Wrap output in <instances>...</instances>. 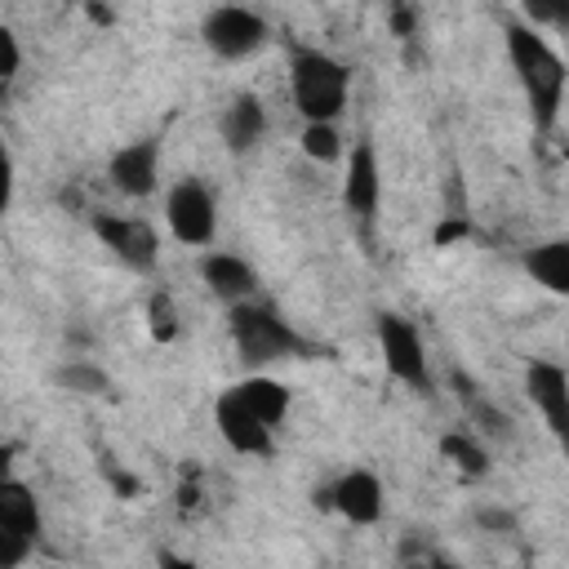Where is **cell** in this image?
Wrapping results in <instances>:
<instances>
[{
    "label": "cell",
    "mask_w": 569,
    "mask_h": 569,
    "mask_svg": "<svg viewBox=\"0 0 569 569\" xmlns=\"http://www.w3.org/2000/svg\"><path fill=\"white\" fill-rule=\"evenodd\" d=\"M502 40H507V62H511V71H516V80H520V89L529 98L533 129L538 133H551L556 120H560V107H565V84H569L565 58L529 22H507Z\"/></svg>",
    "instance_id": "1"
},
{
    "label": "cell",
    "mask_w": 569,
    "mask_h": 569,
    "mask_svg": "<svg viewBox=\"0 0 569 569\" xmlns=\"http://www.w3.org/2000/svg\"><path fill=\"white\" fill-rule=\"evenodd\" d=\"M289 98L302 124H338L351 98V67L316 44H293L289 53Z\"/></svg>",
    "instance_id": "2"
},
{
    "label": "cell",
    "mask_w": 569,
    "mask_h": 569,
    "mask_svg": "<svg viewBox=\"0 0 569 569\" xmlns=\"http://www.w3.org/2000/svg\"><path fill=\"white\" fill-rule=\"evenodd\" d=\"M227 329H231V347L240 356V365H249L253 373H267V365L280 360H311L316 347L267 302H236L227 307Z\"/></svg>",
    "instance_id": "3"
},
{
    "label": "cell",
    "mask_w": 569,
    "mask_h": 569,
    "mask_svg": "<svg viewBox=\"0 0 569 569\" xmlns=\"http://www.w3.org/2000/svg\"><path fill=\"white\" fill-rule=\"evenodd\" d=\"M373 338H378V356H382V369L405 382L409 391H431V365H427V347H422V333L409 316L400 311H378L373 320Z\"/></svg>",
    "instance_id": "4"
},
{
    "label": "cell",
    "mask_w": 569,
    "mask_h": 569,
    "mask_svg": "<svg viewBox=\"0 0 569 569\" xmlns=\"http://www.w3.org/2000/svg\"><path fill=\"white\" fill-rule=\"evenodd\" d=\"M200 40L213 58L222 62H240V58H253L267 40H271V27L258 9H244V4H218L200 18Z\"/></svg>",
    "instance_id": "5"
},
{
    "label": "cell",
    "mask_w": 569,
    "mask_h": 569,
    "mask_svg": "<svg viewBox=\"0 0 569 569\" xmlns=\"http://www.w3.org/2000/svg\"><path fill=\"white\" fill-rule=\"evenodd\" d=\"M164 222L178 244L209 249L213 231H218V196L200 178H178L164 196Z\"/></svg>",
    "instance_id": "6"
},
{
    "label": "cell",
    "mask_w": 569,
    "mask_h": 569,
    "mask_svg": "<svg viewBox=\"0 0 569 569\" xmlns=\"http://www.w3.org/2000/svg\"><path fill=\"white\" fill-rule=\"evenodd\" d=\"M89 227L93 236L133 271L151 276L156 262H160V236L147 218H129V213H89Z\"/></svg>",
    "instance_id": "7"
},
{
    "label": "cell",
    "mask_w": 569,
    "mask_h": 569,
    "mask_svg": "<svg viewBox=\"0 0 569 569\" xmlns=\"http://www.w3.org/2000/svg\"><path fill=\"white\" fill-rule=\"evenodd\" d=\"M213 427H218V436L227 440L231 453H244V458H271V449H276V431H271L258 413H249V405H244L231 387L213 400Z\"/></svg>",
    "instance_id": "8"
},
{
    "label": "cell",
    "mask_w": 569,
    "mask_h": 569,
    "mask_svg": "<svg viewBox=\"0 0 569 569\" xmlns=\"http://www.w3.org/2000/svg\"><path fill=\"white\" fill-rule=\"evenodd\" d=\"M107 182L129 200H147L160 187V147H156V138H133V142L116 147L111 160H107Z\"/></svg>",
    "instance_id": "9"
},
{
    "label": "cell",
    "mask_w": 569,
    "mask_h": 569,
    "mask_svg": "<svg viewBox=\"0 0 569 569\" xmlns=\"http://www.w3.org/2000/svg\"><path fill=\"white\" fill-rule=\"evenodd\" d=\"M382 507H387V493H382V480L369 467H351V471H342L329 485V511H338L356 529L378 525L382 520Z\"/></svg>",
    "instance_id": "10"
},
{
    "label": "cell",
    "mask_w": 569,
    "mask_h": 569,
    "mask_svg": "<svg viewBox=\"0 0 569 569\" xmlns=\"http://www.w3.org/2000/svg\"><path fill=\"white\" fill-rule=\"evenodd\" d=\"M525 396L542 413L547 431L556 440H565L569 436V373H565V365H556V360H529L525 365Z\"/></svg>",
    "instance_id": "11"
},
{
    "label": "cell",
    "mask_w": 569,
    "mask_h": 569,
    "mask_svg": "<svg viewBox=\"0 0 569 569\" xmlns=\"http://www.w3.org/2000/svg\"><path fill=\"white\" fill-rule=\"evenodd\" d=\"M342 204L351 218L373 222L378 204H382V169H378V151L369 138H360L347 156V173H342Z\"/></svg>",
    "instance_id": "12"
},
{
    "label": "cell",
    "mask_w": 569,
    "mask_h": 569,
    "mask_svg": "<svg viewBox=\"0 0 569 569\" xmlns=\"http://www.w3.org/2000/svg\"><path fill=\"white\" fill-rule=\"evenodd\" d=\"M196 271H200V284H204L213 298H222L227 307L249 302L253 289H258V271H253V262L240 258V253H227V249H204L200 262H196Z\"/></svg>",
    "instance_id": "13"
},
{
    "label": "cell",
    "mask_w": 569,
    "mask_h": 569,
    "mask_svg": "<svg viewBox=\"0 0 569 569\" xmlns=\"http://www.w3.org/2000/svg\"><path fill=\"white\" fill-rule=\"evenodd\" d=\"M218 133H222V147L231 156H244L262 142L267 133V107L258 93H236L227 107H222V120H218Z\"/></svg>",
    "instance_id": "14"
},
{
    "label": "cell",
    "mask_w": 569,
    "mask_h": 569,
    "mask_svg": "<svg viewBox=\"0 0 569 569\" xmlns=\"http://www.w3.org/2000/svg\"><path fill=\"white\" fill-rule=\"evenodd\" d=\"M231 391L249 405V413H258L271 431L289 418V405H293V391L280 382V378H271V373H249V378H240V382H231Z\"/></svg>",
    "instance_id": "15"
},
{
    "label": "cell",
    "mask_w": 569,
    "mask_h": 569,
    "mask_svg": "<svg viewBox=\"0 0 569 569\" xmlns=\"http://www.w3.org/2000/svg\"><path fill=\"white\" fill-rule=\"evenodd\" d=\"M0 529H13V533H27L40 542V529H44V516H40V502L36 493L22 485V480H0Z\"/></svg>",
    "instance_id": "16"
},
{
    "label": "cell",
    "mask_w": 569,
    "mask_h": 569,
    "mask_svg": "<svg viewBox=\"0 0 569 569\" xmlns=\"http://www.w3.org/2000/svg\"><path fill=\"white\" fill-rule=\"evenodd\" d=\"M525 271L547 289V293H556V298H565L569 293V240H542V244H533L529 253H525Z\"/></svg>",
    "instance_id": "17"
},
{
    "label": "cell",
    "mask_w": 569,
    "mask_h": 569,
    "mask_svg": "<svg viewBox=\"0 0 569 569\" xmlns=\"http://www.w3.org/2000/svg\"><path fill=\"white\" fill-rule=\"evenodd\" d=\"M440 458H445L458 476H467V480H485V476L493 471L489 449H485L471 431H462V427H453V431L440 436Z\"/></svg>",
    "instance_id": "18"
},
{
    "label": "cell",
    "mask_w": 569,
    "mask_h": 569,
    "mask_svg": "<svg viewBox=\"0 0 569 569\" xmlns=\"http://www.w3.org/2000/svg\"><path fill=\"white\" fill-rule=\"evenodd\" d=\"M53 382H58L62 391H71V396H107V391H111L107 369H98V365H89V360H67L62 369H53Z\"/></svg>",
    "instance_id": "19"
},
{
    "label": "cell",
    "mask_w": 569,
    "mask_h": 569,
    "mask_svg": "<svg viewBox=\"0 0 569 569\" xmlns=\"http://www.w3.org/2000/svg\"><path fill=\"white\" fill-rule=\"evenodd\" d=\"M298 147H302L307 160H316V164H333V160L342 156V133H338V124H302Z\"/></svg>",
    "instance_id": "20"
},
{
    "label": "cell",
    "mask_w": 569,
    "mask_h": 569,
    "mask_svg": "<svg viewBox=\"0 0 569 569\" xmlns=\"http://www.w3.org/2000/svg\"><path fill=\"white\" fill-rule=\"evenodd\" d=\"M147 320H151V333H156L160 342H169V338L178 333V311H173L169 293H156V298H151V307H147Z\"/></svg>",
    "instance_id": "21"
},
{
    "label": "cell",
    "mask_w": 569,
    "mask_h": 569,
    "mask_svg": "<svg viewBox=\"0 0 569 569\" xmlns=\"http://www.w3.org/2000/svg\"><path fill=\"white\" fill-rule=\"evenodd\" d=\"M31 551H36V538L13 533V529H0V569H18Z\"/></svg>",
    "instance_id": "22"
},
{
    "label": "cell",
    "mask_w": 569,
    "mask_h": 569,
    "mask_svg": "<svg viewBox=\"0 0 569 569\" xmlns=\"http://www.w3.org/2000/svg\"><path fill=\"white\" fill-rule=\"evenodd\" d=\"M18 67H22V44H18V36L0 22V84H4V80H13V76H18Z\"/></svg>",
    "instance_id": "23"
},
{
    "label": "cell",
    "mask_w": 569,
    "mask_h": 569,
    "mask_svg": "<svg viewBox=\"0 0 569 569\" xmlns=\"http://www.w3.org/2000/svg\"><path fill=\"white\" fill-rule=\"evenodd\" d=\"M13 187H18V178H13V156H9V147L0 142V218L13 209Z\"/></svg>",
    "instance_id": "24"
},
{
    "label": "cell",
    "mask_w": 569,
    "mask_h": 569,
    "mask_svg": "<svg viewBox=\"0 0 569 569\" xmlns=\"http://www.w3.org/2000/svg\"><path fill=\"white\" fill-rule=\"evenodd\" d=\"M476 520H480L485 529H516V516H511V511H502V507H480V511H476Z\"/></svg>",
    "instance_id": "25"
},
{
    "label": "cell",
    "mask_w": 569,
    "mask_h": 569,
    "mask_svg": "<svg viewBox=\"0 0 569 569\" xmlns=\"http://www.w3.org/2000/svg\"><path fill=\"white\" fill-rule=\"evenodd\" d=\"M467 236V222H462V213H453L440 231H436V244H449V240H462Z\"/></svg>",
    "instance_id": "26"
},
{
    "label": "cell",
    "mask_w": 569,
    "mask_h": 569,
    "mask_svg": "<svg viewBox=\"0 0 569 569\" xmlns=\"http://www.w3.org/2000/svg\"><path fill=\"white\" fill-rule=\"evenodd\" d=\"M156 569H200V565H196L191 556H178V551H169V547H164V551L156 556Z\"/></svg>",
    "instance_id": "27"
},
{
    "label": "cell",
    "mask_w": 569,
    "mask_h": 569,
    "mask_svg": "<svg viewBox=\"0 0 569 569\" xmlns=\"http://www.w3.org/2000/svg\"><path fill=\"white\" fill-rule=\"evenodd\" d=\"M13 453H18L13 445H0V480H9V476H13Z\"/></svg>",
    "instance_id": "28"
},
{
    "label": "cell",
    "mask_w": 569,
    "mask_h": 569,
    "mask_svg": "<svg viewBox=\"0 0 569 569\" xmlns=\"http://www.w3.org/2000/svg\"><path fill=\"white\" fill-rule=\"evenodd\" d=\"M391 22H396V27H400V31H405V36H409V31H413V13H409V9H400V13H396V18H391Z\"/></svg>",
    "instance_id": "29"
},
{
    "label": "cell",
    "mask_w": 569,
    "mask_h": 569,
    "mask_svg": "<svg viewBox=\"0 0 569 569\" xmlns=\"http://www.w3.org/2000/svg\"><path fill=\"white\" fill-rule=\"evenodd\" d=\"M427 569H453L449 560H440V556H427Z\"/></svg>",
    "instance_id": "30"
}]
</instances>
